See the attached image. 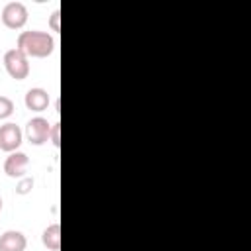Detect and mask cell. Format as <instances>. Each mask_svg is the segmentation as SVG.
I'll use <instances>...</instances> for the list:
<instances>
[{
  "label": "cell",
  "instance_id": "obj_1",
  "mask_svg": "<svg viewBox=\"0 0 251 251\" xmlns=\"http://www.w3.org/2000/svg\"><path fill=\"white\" fill-rule=\"evenodd\" d=\"M16 49H20L22 53H25L27 57H37V59H43V57H49L55 49V39L51 33L47 31H41V29H27V31H22L18 35V43H16Z\"/></svg>",
  "mask_w": 251,
  "mask_h": 251
},
{
  "label": "cell",
  "instance_id": "obj_2",
  "mask_svg": "<svg viewBox=\"0 0 251 251\" xmlns=\"http://www.w3.org/2000/svg\"><path fill=\"white\" fill-rule=\"evenodd\" d=\"M4 67L6 73L16 78V80H24L29 75V57L25 53H22L20 49H8L4 53Z\"/></svg>",
  "mask_w": 251,
  "mask_h": 251
},
{
  "label": "cell",
  "instance_id": "obj_3",
  "mask_svg": "<svg viewBox=\"0 0 251 251\" xmlns=\"http://www.w3.org/2000/svg\"><path fill=\"white\" fill-rule=\"evenodd\" d=\"M2 24L10 29H22L27 22V8L24 2H18V0H12L8 4H4L2 8Z\"/></svg>",
  "mask_w": 251,
  "mask_h": 251
},
{
  "label": "cell",
  "instance_id": "obj_4",
  "mask_svg": "<svg viewBox=\"0 0 251 251\" xmlns=\"http://www.w3.org/2000/svg\"><path fill=\"white\" fill-rule=\"evenodd\" d=\"M25 137L31 145H43L49 141V135H51V124L41 118V116H35L31 118L27 124H25Z\"/></svg>",
  "mask_w": 251,
  "mask_h": 251
},
{
  "label": "cell",
  "instance_id": "obj_5",
  "mask_svg": "<svg viewBox=\"0 0 251 251\" xmlns=\"http://www.w3.org/2000/svg\"><path fill=\"white\" fill-rule=\"evenodd\" d=\"M24 139V131L20 129L18 124L8 122L4 126H0V149L6 153H14L18 151V147L22 145Z\"/></svg>",
  "mask_w": 251,
  "mask_h": 251
},
{
  "label": "cell",
  "instance_id": "obj_6",
  "mask_svg": "<svg viewBox=\"0 0 251 251\" xmlns=\"http://www.w3.org/2000/svg\"><path fill=\"white\" fill-rule=\"evenodd\" d=\"M27 165H29V157L24 151H14L4 161V173L12 178H22V176H25Z\"/></svg>",
  "mask_w": 251,
  "mask_h": 251
},
{
  "label": "cell",
  "instance_id": "obj_7",
  "mask_svg": "<svg viewBox=\"0 0 251 251\" xmlns=\"http://www.w3.org/2000/svg\"><path fill=\"white\" fill-rule=\"evenodd\" d=\"M24 102H25V108H27V110H31V112H43V110L49 106L51 98H49V92H47L45 88L35 86V88H29V90L25 92Z\"/></svg>",
  "mask_w": 251,
  "mask_h": 251
},
{
  "label": "cell",
  "instance_id": "obj_8",
  "mask_svg": "<svg viewBox=\"0 0 251 251\" xmlns=\"http://www.w3.org/2000/svg\"><path fill=\"white\" fill-rule=\"evenodd\" d=\"M27 239L18 229H8L0 235V251H25Z\"/></svg>",
  "mask_w": 251,
  "mask_h": 251
},
{
  "label": "cell",
  "instance_id": "obj_9",
  "mask_svg": "<svg viewBox=\"0 0 251 251\" xmlns=\"http://www.w3.org/2000/svg\"><path fill=\"white\" fill-rule=\"evenodd\" d=\"M41 241L47 249L51 251H59L61 249V226L59 224H51L43 229L41 233Z\"/></svg>",
  "mask_w": 251,
  "mask_h": 251
},
{
  "label": "cell",
  "instance_id": "obj_10",
  "mask_svg": "<svg viewBox=\"0 0 251 251\" xmlns=\"http://www.w3.org/2000/svg\"><path fill=\"white\" fill-rule=\"evenodd\" d=\"M14 114V100L0 94V120H6Z\"/></svg>",
  "mask_w": 251,
  "mask_h": 251
},
{
  "label": "cell",
  "instance_id": "obj_11",
  "mask_svg": "<svg viewBox=\"0 0 251 251\" xmlns=\"http://www.w3.org/2000/svg\"><path fill=\"white\" fill-rule=\"evenodd\" d=\"M33 184H35V180L31 178V176H22L20 180H18V184H16V192L18 194H29L31 192V188H33Z\"/></svg>",
  "mask_w": 251,
  "mask_h": 251
},
{
  "label": "cell",
  "instance_id": "obj_12",
  "mask_svg": "<svg viewBox=\"0 0 251 251\" xmlns=\"http://www.w3.org/2000/svg\"><path fill=\"white\" fill-rule=\"evenodd\" d=\"M61 124L59 122H55V124H51V135H49V141L55 145V147H61Z\"/></svg>",
  "mask_w": 251,
  "mask_h": 251
},
{
  "label": "cell",
  "instance_id": "obj_13",
  "mask_svg": "<svg viewBox=\"0 0 251 251\" xmlns=\"http://www.w3.org/2000/svg\"><path fill=\"white\" fill-rule=\"evenodd\" d=\"M59 20H61V10H53V14L49 16V27H51L53 31H61Z\"/></svg>",
  "mask_w": 251,
  "mask_h": 251
},
{
  "label": "cell",
  "instance_id": "obj_14",
  "mask_svg": "<svg viewBox=\"0 0 251 251\" xmlns=\"http://www.w3.org/2000/svg\"><path fill=\"white\" fill-rule=\"evenodd\" d=\"M0 212H2V198H0Z\"/></svg>",
  "mask_w": 251,
  "mask_h": 251
}]
</instances>
